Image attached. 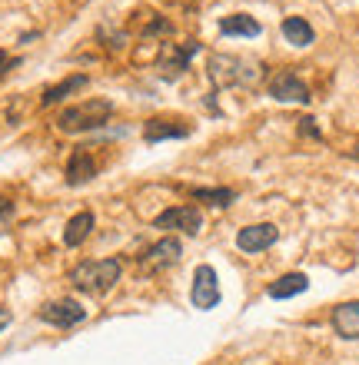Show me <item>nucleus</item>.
Segmentation results:
<instances>
[{
    "instance_id": "nucleus-1",
    "label": "nucleus",
    "mask_w": 359,
    "mask_h": 365,
    "mask_svg": "<svg viewBox=\"0 0 359 365\" xmlns=\"http://www.w3.org/2000/svg\"><path fill=\"white\" fill-rule=\"evenodd\" d=\"M206 77L216 90L226 87H253L260 80V63L240 53H213L206 63Z\"/></svg>"
},
{
    "instance_id": "nucleus-2",
    "label": "nucleus",
    "mask_w": 359,
    "mask_h": 365,
    "mask_svg": "<svg viewBox=\"0 0 359 365\" xmlns=\"http://www.w3.org/2000/svg\"><path fill=\"white\" fill-rule=\"evenodd\" d=\"M120 272H123V262L120 259H87L70 269V282L80 292H90V296H103L120 282Z\"/></svg>"
},
{
    "instance_id": "nucleus-3",
    "label": "nucleus",
    "mask_w": 359,
    "mask_h": 365,
    "mask_svg": "<svg viewBox=\"0 0 359 365\" xmlns=\"http://www.w3.org/2000/svg\"><path fill=\"white\" fill-rule=\"evenodd\" d=\"M113 113V103L110 100H87V103L67 106L64 113L57 116V126L64 133H84V130H97L103 126Z\"/></svg>"
},
{
    "instance_id": "nucleus-4",
    "label": "nucleus",
    "mask_w": 359,
    "mask_h": 365,
    "mask_svg": "<svg viewBox=\"0 0 359 365\" xmlns=\"http://www.w3.org/2000/svg\"><path fill=\"white\" fill-rule=\"evenodd\" d=\"M180 256H183V242L173 240V236H166V240L153 242L150 250L136 259V266H140V272H150V276H156V272H166L173 269L176 262H180Z\"/></svg>"
},
{
    "instance_id": "nucleus-5",
    "label": "nucleus",
    "mask_w": 359,
    "mask_h": 365,
    "mask_svg": "<svg viewBox=\"0 0 359 365\" xmlns=\"http://www.w3.org/2000/svg\"><path fill=\"white\" fill-rule=\"evenodd\" d=\"M266 93L273 100H283V103H310V87L303 83L293 70H276L270 80H266Z\"/></svg>"
},
{
    "instance_id": "nucleus-6",
    "label": "nucleus",
    "mask_w": 359,
    "mask_h": 365,
    "mask_svg": "<svg viewBox=\"0 0 359 365\" xmlns=\"http://www.w3.org/2000/svg\"><path fill=\"white\" fill-rule=\"evenodd\" d=\"M196 50H200V43H196V40H186V43H166L163 53H160V60H156L160 77H163V80H176L186 67H190V57H193Z\"/></svg>"
},
{
    "instance_id": "nucleus-7",
    "label": "nucleus",
    "mask_w": 359,
    "mask_h": 365,
    "mask_svg": "<svg viewBox=\"0 0 359 365\" xmlns=\"http://www.w3.org/2000/svg\"><path fill=\"white\" fill-rule=\"evenodd\" d=\"M156 230H180V232H200L203 230V212L196 206H173V210H163L153 220Z\"/></svg>"
},
{
    "instance_id": "nucleus-8",
    "label": "nucleus",
    "mask_w": 359,
    "mask_h": 365,
    "mask_svg": "<svg viewBox=\"0 0 359 365\" xmlns=\"http://www.w3.org/2000/svg\"><path fill=\"white\" fill-rule=\"evenodd\" d=\"M190 299H193V306L203 309V312H210V309L220 306V282H216L213 266H196Z\"/></svg>"
},
{
    "instance_id": "nucleus-9",
    "label": "nucleus",
    "mask_w": 359,
    "mask_h": 365,
    "mask_svg": "<svg viewBox=\"0 0 359 365\" xmlns=\"http://www.w3.org/2000/svg\"><path fill=\"white\" fill-rule=\"evenodd\" d=\"M40 319L57 329H70L87 319V309L80 306V302H74V299H57V302H47V306L40 309Z\"/></svg>"
},
{
    "instance_id": "nucleus-10",
    "label": "nucleus",
    "mask_w": 359,
    "mask_h": 365,
    "mask_svg": "<svg viewBox=\"0 0 359 365\" xmlns=\"http://www.w3.org/2000/svg\"><path fill=\"white\" fill-rule=\"evenodd\" d=\"M280 240V230L273 222H256V226H243L236 232V246L243 252H266L273 242Z\"/></svg>"
},
{
    "instance_id": "nucleus-11",
    "label": "nucleus",
    "mask_w": 359,
    "mask_h": 365,
    "mask_svg": "<svg viewBox=\"0 0 359 365\" xmlns=\"http://www.w3.org/2000/svg\"><path fill=\"white\" fill-rule=\"evenodd\" d=\"M193 133V126L186 120H170V116H156L143 126V140L146 143H160V140H183Z\"/></svg>"
},
{
    "instance_id": "nucleus-12",
    "label": "nucleus",
    "mask_w": 359,
    "mask_h": 365,
    "mask_svg": "<svg viewBox=\"0 0 359 365\" xmlns=\"http://www.w3.org/2000/svg\"><path fill=\"white\" fill-rule=\"evenodd\" d=\"M93 176H97V160H93V153H90L87 146L74 150L67 160V182L70 186H84V182H90Z\"/></svg>"
},
{
    "instance_id": "nucleus-13",
    "label": "nucleus",
    "mask_w": 359,
    "mask_h": 365,
    "mask_svg": "<svg viewBox=\"0 0 359 365\" xmlns=\"http://www.w3.org/2000/svg\"><path fill=\"white\" fill-rule=\"evenodd\" d=\"M333 329L340 339H359V302H343L333 309Z\"/></svg>"
},
{
    "instance_id": "nucleus-14",
    "label": "nucleus",
    "mask_w": 359,
    "mask_h": 365,
    "mask_svg": "<svg viewBox=\"0 0 359 365\" xmlns=\"http://www.w3.org/2000/svg\"><path fill=\"white\" fill-rule=\"evenodd\" d=\"M220 34H230V37H260L263 24L250 14H230V17H220Z\"/></svg>"
},
{
    "instance_id": "nucleus-15",
    "label": "nucleus",
    "mask_w": 359,
    "mask_h": 365,
    "mask_svg": "<svg viewBox=\"0 0 359 365\" xmlns=\"http://www.w3.org/2000/svg\"><path fill=\"white\" fill-rule=\"evenodd\" d=\"M306 289H310V279L303 276V272H286V276H280L270 286V296L273 299H293V296H300V292H306Z\"/></svg>"
},
{
    "instance_id": "nucleus-16",
    "label": "nucleus",
    "mask_w": 359,
    "mask_h": 365,
    "mask_svg": "<svg viewBox=\"0 0 359 365\" xmlns=\"http://www.w3.org/2000/svg\"><path fill=\"white\" fill-rule=\"evenodd\" d=\"M90 232H93V212L84 210V212H77V216L67 222V230H64V242H67V246H80Z\"/></svg>"
},
{
    "instance_id": "nucleus-17",
    "label": "nucleus",
    "mask_w": 359,
    "mask_h": 365,
    "mask_svg": "<svg viewBox=\"0 0 359 365\" xmlns=\"http://www.w3.org/2000/svg\"><path fill=\"white\" fill-rule=\"evenodd\" d=\"M283 37L290 40L293 47H310L316 40V34H313V27L303 17H286L283 20Z\"/></svg>"
},
{
    "instance_id": "nucleus-18",
    "label": "nucleus",
    "mask_w": 359,
    "mask_h": 365,
    "mask_svg": "<svg viewBox=\"0 0 359 365\" xmlns=\"http://www.w3.org/2000/svg\"><path fill=\"white\" fill-rule=\"evenodd\" d=\"M84 87H87V77H84V73H74V77H67L64 83H57V87H47V90H44L40 103H44V106H54L57 100H64V96H70V93H77V90H84Z\"/></svg>"
},
{
    "instance_id": "nucleus-19",
    "label": "nucleus",
    "mask_w": 359,
    "mask_h": 365,
    "mask_svg": "<svg viewBox=\"0 0 359 365\" xmlns=\"http://www.w3.org/2000/svg\"><path fill=\"white\" fill-rule=\"evenodd\" d=\"M190 196L210 202V206H230L236 200V190H190Z\"/></svg>"
},
{
    "instance_id": "nucleus-20",
    "label": "nucleus",
    "mask_w": 359,
    "mask_h": 365,
    "mask_svg": "<svg viewBox=\"0 0 359 365\" xmlns=\"http://www.w3.org/2000/svg\"><path fill=\"white\" fill-rule=\"evenodd\" d=\"M300 130L306 136H313V140H320V130H316V120H310V116H306V120H300Z\"/></svg>"
},
{
    "instance_id": "nucleus-21",
    "label": "nucleus",
    "mask_w": 359,
    "mask_h": 365,
    "mask_svg": "<svg viewBox=\"0 0 359 365\" xmlns=\"http://www.w3.org/2000/svg\"><path fill=\"white\" fill-rule=\"evenodd\" d=\"M20 60L17 57H7V53H0V73H7L10 67H17Z\"/></svg>"
},
{
    "instance_id": "nucleus-22",
    "label": "nucleus",
    "mask_w": 359,
    "mask_h": 365,
    "mask_svg": "<svg viewBox=\"0 0 359 365\" xmlns=\"http://www.w3.org/2000/svg\"><path fill=\"white\" fill-rule=\"evenodd\" d=\"M10 212H14V202H10L7 196H0V220H4V216H10Z\"/></svg>"
}]
</instances>
